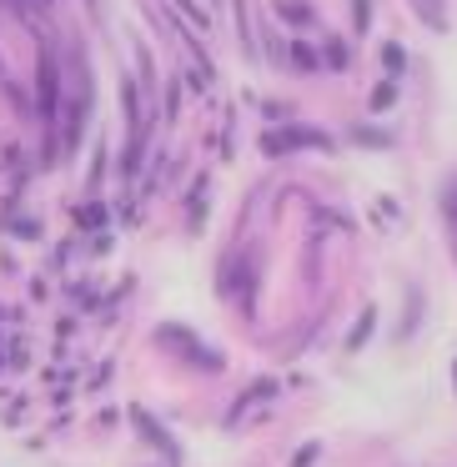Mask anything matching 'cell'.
Wrapping results in <instances>:
<instances>
[{
  "label": "cell",
  "mask_w": 457,
  "mask_h": 467,
  "mask_svg": "<svg viewBox=\"0 0 457 467\" xmlns=\"http://www.w3.org/2000/svg\"><path fill=\"white\" fill-rule=\"evenodd\" d=\"M276 11H282L286 21H296V26H306V21H312V11H306V5H276Z\"/></svg>",
  "instance_id": "5"
},
{
  "label": "cell",
  "mask_w": 457,
  "mask_h": 467,
  "mask_svg": "<svg viewBox=\"0 0 457 467\" xmlns=\"http://www.w3.org/2000/svg\"><path fill=\"white\" fill-rule=\"evenodd\" d=\"M367 332H372V322H367V317H362V327H357V332L347 337V347H362V342H367Z\"/></svg>",
  "instance_id": "9"
},
{
  "label": "cell",
  "mask_w": 457,
  "mask_h": 467,
  "mask_svg": "<svg viewBox=\"0 0 457 467\" xmlns=\"http://www.w3.org/2000/svg\"><path fill=\"white\" fill-rule=\"evenodd\" d=\"M332 136L312 131V126H286V131H266L262 136V151L266 156H286V151H327Z\"/></svg>",
  "instance_id": "1"
},
{
  "label": "cell",
  "mask_w": 457,
  "mask_h": 467,
  "mask_svg": "<svg viewBox=\"0 0 457 467\" xmlns=\"http://www.w3.org/2000/svg\"><path fill=\"white\" fill-rule=\"evenodd\" d=\"M382 61H387V71H402V66H407L402 46H387V51H382Z\"/></svg>",
  "instance_id": "6"
},
{
  "label": "cell",
  "mask_w": 457,
  "mask_h": 467,
  "mask_svg": "<svg viewBox=\"0 0 457 467\" xmlns=\"http://www.w3.org/2000/svg\"><path fill=\"white\" fill-rule=\"evenodd\" d=\"M352 136H357L362 146H387V136H382V131H372V126H357Z\"/></svg>",
  "instance_id": "4"
},
{
  "label": "cell",
  "mask_w": 457,
  "mask_h": 467,
  "mask_svg": "<svg viewBox=\"0 0 457 467\" xmlns=\"http://www.w3.org/2000/svg\"><path fill=\"white\" fill-rule=\"evenodd\" d=\"M417 11H422V16H427V21H432V26H442V11H437L432 0H417Z\"/></svg>",
  "instance_id": "7"
},
{
  "label": "cell",
  "mask_w": 457,
  "mask_h": 467,
  "mask_svg": "<svg viewBox=\"0 0 457 467\" xmlns=\"http://www.w3.org/2000/svg\"><path fill=\"white\" fill-rule=\"evenodd\" d=\"M131 422H136V427H141V432H146V442H151V447H161V452H166V462H176V457H182V452H176V442H171V437H166V427H156L151 417L141 412V407H136V412H131Z\"/></svg>",
  "instance_id": "3"
},
{
  "label": "cell",
  "mask_w": 457,
  "mask_h": 467,
  "mask_svg": "<svg viewBox=\"0 0 457 467\" xmlns=\"http://www.w3.org/2000/svg\"><path fill=\"white\" fill-rule=\"evenodd\" d=\"M352 16H357V26H367V16H372V0H357Z\"/></svg>",
  "instance_id": "10"
},
{
  "label": "cell",
  "mask_w": 457,
  "mask_h": 467,
  "mask_svg": "<svg viewBox=\"0 0 457 467\" xmlns=\"http://www.w3.org/2000/svg\"><path fill=\"white\" fill-rule=\"evenodd\" d=\"M156 342L171 347V352H182L186 362L206 367V372H222V352H216V347H206V342H196L186 327H161V332H156Z\"/></svg>",
  "instance_id": "2"
},
{
  "label": "cell",
  "mask_w": 457,
  "mask_h": 467,
  "mask_svg": "<svg viewBox=\"0 0 457 467\" xmlns=\"http://www.w3.org/2000/svg\"><path fill=\"white\" fill-rule=\"evenodd\" d=\"M392 96H397V86H377V96H372V106H392Z\"/></svg>",
  "instance_id": "8"
}]
</instances>
